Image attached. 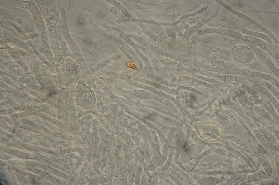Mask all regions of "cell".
<instances>
[{"label": "cell", "instance_id": "obj_1", "mask_svg": "<svg viewBox=\"0 0 279 185\" xmlns=\"http://www.w3.org/2000/svg\"><path fill=\"white\" fill-rule=\"evenodd\" d=\"M62 68L63 73L69 77H75L79 73L78 66L72 60H67L64 61L62 64Z\"/></svg>", "mask_w": 279, "mask_h": 185}, {"label": "cell", "instance_id": "obj_2", "mask_svg": "<svg viewBox=\"0 0 279 185\" xmlns=\"http://www.w3.org/2000/svg\"><path fill=\"white\" fill-rule=\"evenodd\" d=\"M211 18L210 17H208L202 19L194 26L186 31L184 34L183 37L185 38L188 37L200 27L204 26L210 21Z\"/></svg>", "mask_w": 279, "mask_h": 185}]
</instances>
